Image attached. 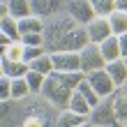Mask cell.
<instances>
[{
	"label": "cell",
	"mask_w": 127,
	"mask_h": 127,
	"mask_svg": "<svg viewBox=\"0 0 127 127\" xmlns=\"http://www.w3.org/2000/svg\"><path fill=\"white\" fill-rule=\"evenodd\" d=\"M67 14H69L79 26H88L97 16L90 0H67Z\"/></svg>",
	"instance_id": "obj_7"
},
{
	"label": "cell",
	"mask_w": 127,
	"mask_h": 127,
	"mask_svg": "<svg viewBox=\"0 0 127 127\" xmlns=\"http://www.w3.org/2000/svg\"><path fill=\"white\" fill-rule=\"evenodd\" d=\"M88 120H90L95 127H123L120 120H118V116H116V109H113V99H111V95L106 97V99H102V102L90 111Z\"/></svg>",
	"instance_id": "obj_3"
},
{
	"label": "cell",
	"mask_w": 127,
	"mask_h": 127,
	"mask_svg": "<svg viewBox=\"0 0 127 127\" xmlns=\"http://www.w3.org/2000/svg\"><path fill=\"white\" fill-rule=\"evenodd\" d=\"M23 127H49V125H46V118L44 116H28Z\"/></svg>",
	"instance_id": "obj_30"
},
{
	"label": "cell",
	"mask_w": 127,
	"mask_h": 127,
	"mask_svg": "<svg viewBox=\"0 0 127 127\" xmlns=\"http://www.w3.org/2000/svg\"><path fill=\"white\" fill-rule=\"evenodd\" d=\"M0 32L7 35V37H9V39H14V42H21L19 19H14V16H2V21H0Z\"/></svg>",
	"instance_id": "obj_17"
},
{
	"label": "cell",
	"mask_w": 127,
	"mask_h": 127,
	"mask_svg": "<svg viewBox=\"0 0 127 127\" xmlns=\"http://www.w3.org/2000/svg\"><path fill=\"white\" fill-rule=\"evenodd\" d=\"M67 109L76 111V113H83V116H90V111H93L90 102H88L79 90H74V93H72V99H69V106H67Z\"/></svg>",
	"instance_id": "obj_20"
},
{
	"label": "cell",
	"mask_w": 127,
	"mask_h": 127,
	"mask_svg": "<svg viewBox=\"0 0 127 127\" xmlns=\"http://www.w3.org/2000/svg\"><path fill=\"white\" fill-rule=\"evenodd\" d=\"M81 56V72L83 74H90V72H97V69H104L106 67V60H104L102 51H99V44H86L83 49L79 51Z\"/></svg>",
	"instance_id": "obj_4"
},
{
	"label": "cell",
	"mask_w": 127,
	"mask_h": 127,
	"mask_svg": "<svg viewBox=\"0 0 127 127\" xmlns=\"http://www.w3.org/2000/svg\"><path fill=\"white\" fill-rule=\"evenodd\" d=\"M2 2H7V0H2Z\"/></svg>",
	"instance_id": "obj_37"
},
{
	"label": "cell",
	"mask_w": 127,
	"mask_h": 127,
	"mask_svg": "<svg viewBox=\"0 0 127 127\" xmlns=\"http://www.w3.org/2000/svg\"><path fill=\"white\" fill-rule=\"evenodd\" d=\"M46 46H23V63H28L30 65L35 58H39V56H44V53H49V51H44Z\"/></svg>",
	"instance_id": "obj_27"
},
{
	"label": "cell",
	"mask_w": 127,
	"mask_h": 127,
	"mask_svg": "<svg viewBox=\"0 0 127 127\" xmlns=\"http://www.w3.org/2000/svg\"><path fill=\"white\" fill-rule=\"evenodd\" d=\"M125 63H127V58H125Z\"/></svg>",
	"instance_id": "obj_38"
},
{
	"label": "cell",
	"mask_w": 127,
	"mask_h": 127,
	"mask_svg": "<svg viewBox=\"0 0 127 127\" xmlns=\"http://www.w3.org/2000/svg\"><path fill=\"white\" fill-rule=\"evenodd\" d=\"M111 99H113V109H116L118 120H120V125L125 127V125H127V97H125L120 90H116L113 95H111Z\"/></svg>",
	"instance_id": "obj_19"
},
{
	"label": "cell",
	"mask_w": 127,
	"mask_h": 127,
	"mask_svg": "<svg viewBox=\"0 0 127 127\" xmlns=\"http://www.w3.org/2000/svg\"><path fill=\"white\" fill-rule=\"evenodd\" d=\"M86 44H90L86 26H76V28H72L69 32H65L60 39L46 44V51L49 53H58V51H81Z\"/></svg>",
	"instance_id": "obj_2"
},
{
	"label": "cell",
	"mask_w": 127,
	"mask_h": 127,
	"mask_svg": "<svg viewBox=\"0 0 127 127\" xmlns=\"http://www.w3.org/2000/svg\"><path fill=\"white\" fill-rule=\"evenodd\" d=\"M99 51H102V56H104V60H106V63L123 58V56H120V44H118V35L106 37V39L99 44Z\"/></svg>",
	"instance_id": "obj_14"
},
{
	"label": "cell",
	"mask_w": 127,
	"mask_h": 127,
	"mask_svg": "<svg viewBox=\"0 0 127 127\" xmlns=\"http://www.w3.org/2000/svg\"><path fill=\"white\" fill-rule=\"evenodd\" d=\"M116 9L118 12H127V0H116Z\"/></svg>",
	"instance_id": "obj_33"
},
{
	"label": "cell",
	"mask_w": 127,
	"mask_h": 127,
	"mask_svg": "<svg viewBox=\"0 0 127 127\" xmlns=\"http://www.w3.org/2000/svg\"><path fill=\"white\" fill-rule=\"evenodd\" d=\"M7 7H9V16H14V19L32 16L30 0H7Z\"/></svg>",
	"instance_id": "obj_16"
},
{
	"label": "cell",
	"mask_w": 127,
	"mask_h": 127,
	"mask_svg": "<svg viewBox=\"0 0 127 127\" xmlns=\"http://www.w3.org/2000/svg\"><path fill=\"white\" fill-rule=\"evenodd\" d=\"M76 90H79L81 95H83V97H86V99H88V102H90V106H93V109H95V106H97V104H99V102H102V97H99V95H97V93H95V88H93L90 83H88V79H83V81H81V83L76 86Z\"/></svg>",
	"instance_id": "obj_22"
},
{
	"label": "cell",
	"mask_w": 127,
	"mask_h": 127,
	"mask_svg": "<svg viewBox=\"0 0 127 127\" xmlns=\"http://www.w3.org/2000/svg\"><path fill=\"white\" fill-rule=\"evenodd\" d=\"M30 72V65L23 63V60H12V58H5L2 56V74L16 79V76H26Z\"/></svg>",
	"instance_id": "obj_13"
},
{
	"label": "cell",
	"mask_w": 127,
	"mask_h": 127,
	"mask_svg": "<svg viewBox=\"0 0 127 127\" xmlns=\"http://www.w3.org/2000/svg\"><path fill=\"white\" fill-rule=\"evenodd\" d=\"M86 79H88V83H90L95 88V93L102 97V99H106L109 95H113L118 88L113 83V79L109 76V72H106V67L104 69H97V72H90V74H86Z\"/></svg>",
	"instance_id": "obj_6"
},
{
	"label": "cell",
	"mask_w": 127,
	"mask_h": 127,
	"mask_svg": "<svg viewBox=\"0 0 127 127\" xmlns=\"http://www.w3.org/2000/svg\"><path fill=\"white\" fill-rule=\"evenodd\" d=\"M72 88L65 83V81L58 76L56 72H51L46 81H44V88H42V95H44V99H46L49 104H53V106L58 109H67L69 106V99H72Z\"/></svg>",
	"instance_id": "obj_1"
},
{
	"label": "cell",
	"mask_w": 127,
	"mask_h": 127,
	"mask_svg": "<svg viewBox=\"0 0 127 127\" xmlns=\"http://www.w3.org/2000/svg\"><path fill=\"white\" fill-rule=\"evenodd\" d=\"M21 44L23 46H46V37H44V32H30L21 37Z\"/></svg>",
	"instance_id": "obj_26"
},
{
	"label": "cell",
	"mask_w": 127,
	"mask_h": 127,
	"mask_svg": "<svg viewBox=\"0 0 127 127\" xmlns=\"http://www.w3.org/2000/svg\"><path fill=\"white\" fill-rule=\"evenodd\" d=\"M118 44H120V56H123V58H127V32L118 37Z\"/></svg>",
	"instance_id": "obj_32"
},
{
	"label": "cell",
	"mask_w": 127,
	"mask_h": 127,
	"mask_svg": "<svg viewBox=\"0 0 127 127\" xmlns=\"http://www.w3.org/2000/svg\"><path fill=\"white\" fill-rule=\"evenodd\" d=\"M30 93H32V90H30V86H28L26 76L12 79V99H23V97H28Z\"/></svg>",
	"instance_id": "obj_21"
},
{
	"label": "cell",
	"mask_w": 127,
	"mask_h": 127,
	"mask_svg": "<svg viewBox=\"0 0 127 127\" xmlns=\"http://www.w3.org/2000/svg\"><path fill=\"white\" fill-rule=\"evenodd\" d=\"M118 90H120V93H123V95L127 97V81H125V86H120V88H118Z\"/></svg>",
	"instance_id": "obj_35"
},
{
	"label": "cell",
	"mask_w": 127,
	"mask_h": 127,
	"mask_svg": "<svg viewBox=\"0 0 127 127\" xmlns=\"http://www.w3.org/2000/svg\"><path fill=\"white\" fill-rule=\"evenodd\" d=\"M26 81H28V86H30V90H32V93H42L44 81H46V74H39V72L30 69V72L26 74Z\"/></svg>",
	"instance_id": "obj_24"
},
{
	"label": "cell",
	"mask_w": 127,
	"mask_h": 127,
	"mask_svg": "<svg viewBox=\"0 0 127 127\" xmlns=\"http://www.w3.org/2000/svg\"><path fill=\"white\" fill-rule=\"evenodd\" d=\"M106 72H109V76L113 79L116 88L125 86V81H127V63H125V58H118V60L106 63Z\"/></svg>",
	"instance_id": "obj_11"
},
{
	"label": "cell",
	"mask_w": 127,
	"mask_h": 127,
	"mask_svg": "<svg viewBox=\"0 0 127 127\" xmlns=\"http://www.w3.org/2000/svg\"><path fill=\"white\" fill-rule=\"evenodd\" d=\"M90 2L97 16H109L111 12H116V0H90Z\"/></svg>",
	"instance_id": "obj_25"
},
{
	"label": "cell",
	"mask_w": 127,
	"mask_h": 127,
	"mask_svg": "<svg viewBox=\"0 0 127 127\" xmlns=\"http://www.w3.org/2000/svg\"><path fill=\"white\" fill-rule=\"evenodd\" d=\"M0 97L12 99V76H7V74H0Z\"/></svg>",
	"instance_id": "obj_28"
},
{
	"label": "cell",
	"mask_w": 127,
	"mask_h": 127,
	"mask_svg": "<svg viewBox=\"0 0 127 127\" xmlns=\"http://www.w3.org/2000/svg\"><path fill=\"white\" fill-rule=\"evenodd\" d=\"M60 5H63V0H30V9H32L35 16H39V19L56 16L58 9H60Z\"/></svg>",
	"instance_id": "obj_10"
},
{
	"label": "cell",
	"mask_w": 127,
	"mask_h": 127,
	"mask_svg": "<svg viewBox=\"0 0 127 127\" xmlns=\"http://www.w3.org/2000/svg\"><path fill=\"white\" fill-rule=\"evenodd\" d=\"M2 56L5 58H12V60H23V44H21V42H14Z\"/></svg>",
	"instance_id": "obj_29"
},
{
	"label": "cell",
	"mask_w": 127,
	"mask_h": 127,
	"mask_svg": "<svg viewBox=\"0 0 127 127\" xmlns=\"http://www.w3.org/2000/svg\"><path fill=\"white\" fill-rule=\"evenodd\" d=\"M51 63H53L56 72H79L81 69L79 51H58V53H51Z\"/></svg>",
	"instance_id": "obj_8"
},
{
	"label": "cell",
	"mask_w": 127,
	"mask_h": 127,
	"mask_svg": "<svg viewBox=\"0 0 127 127\" xmlns=\"http://www.w3.org/2000/svg\"><path fill=\"white\" fill-rule=\"evenodd\" d=\"M109 23H111V30H113V35H118V37H120V35H125L127 32V12H111L109 14Z\"/></svg>",
	"instance_id": "obj_18"
},
{
	"label": "cell",
	"mask_w": 127,
	"mask_h": 127,
	"mask_svg": "<svg viewBox=\"0 0 127 127\" xmlns=\"http://www.w3.org/2000/svg\"><path fill=\"white\" fill-rule=\"evenodd\" d=\"M83 123H88V116L76 113V111H72V109H63L60 116L56 118V127H79Z\"/></svg>",
	"instance_id": "obj_12"
},
{
	"label": "cell",
	"mask_w": 127,
	"mask_h": 127,
	"mask_svg": "<svg viewBox=\"0 0 127 127\" xmlns=\"http://www.w3.org/2000/svg\"><path fill=\"white\" fill-rule=\"evenodd\" d=\"M44 21L39 16H26V19H19V30H21V37L23 35H30V32H44Z\"/></svg>",
	"instance_id": "obj_15"
},
{
	"label": "cell",
	"mask_w": 127,
	"mask_h": 127,
	"mask_svg": "<svg viewBox=\"0 0 127 127\" xmlns=\"http://www.w3.org/2000/svg\"><path fill=\"white\" fill-rule=\"evenodd\" d=\"M76 26H79V23L69 16V14H67V16H58V14H56V16H51V21L44 26V37H46V44L60 39L65 32H69L72 28H76Z\"/></svg>",
	"instance_id": "obj_5"
},
{
	"label": "cell",
	"mask_w": 127,
	"mask_h": 127,
	"mask_svg": "<svg viewBox=\"0 0 127 127\" xmlns=\"http://www.w3.org/2000/svg\"><path fill=\"white\" fill-rule=\"evenodd\" d=\"M9 113V99H2V116Z\"/></svg>",
	"instance_id": "obj_34"
},
{
	"label": "cell",
	"mask_w": 127,
	"mask_h": 127,
	"mask_svg": "<svg viewBox=\"0 0 127 127\" xmlns=\"http://www.w3.org/2000/svg\"><path fill=\"white\" fill-rule=\"evenodd\" d=\"M125 127H127V125H125Z\"/></svg>",
	"instance_id": "obj_39"
},
{
	"label": "cell",
	"mask_w": 127,
	"mask_h": 127,
	"mask_svg": "<svg viewBox=\"0 0 127 127\" xmlns=\"http://www.w3.org/2000/svg\"><path fill=\"white\" fill-rule=\"evenodd\" d=\"M79 127H95V125H93L90 120H88V123H83V125H79Z\"/></svg>",
	"instance_id": "obj_36"
},
{
	"label": "cell",
	"mask_w": 127,
	"mask_h": 127,
	"mask_svg": "<svg viewBox=\"0 0 127 127\" xmlns=\"http://www.w3.org/2000/svg\"><path fill=\"white\" fill-rule=\"evenodd\" d=\"M30 69H35V72H39V74H49L53 72V63H51V53H44V56H39V58H35V60L30 63Z\"/></svg>",
	"instance_id": "obj_23"
},
{
	"label": "cell",
	"mask_w": 127,
	"mask_h": 127,
	"mask_svg": "<svg viewBox=\"0 0 127 127\" xmlns=\"http://www.w3.org/2000/svg\"><path fill=\"white\" fill-rule=\"evenodd\" d=\"M12 44H14V39H9L7 35H2V32H0V53H5V51L9 49Z\"/></svg>",
	"instance_id": "obj_31"
},
{
	"label": "cell",
	"mask_w": 127,
	"mask_h": 127,
	"mask_svg": "<svg viewBox=\"0 0 127 127\" xmlns=\"http://www.w3.org/2000/svg\"><path fill=\"white\" fill-rule=\"evenodd\" d=\"M86 30H88L90 42H95V44H102L106 37L113 35V30H111V23H109V19H106V16H95L90 23L86 26Z\"/></svg>",
	"instance_id": "obj_9"
}]
</instances>
